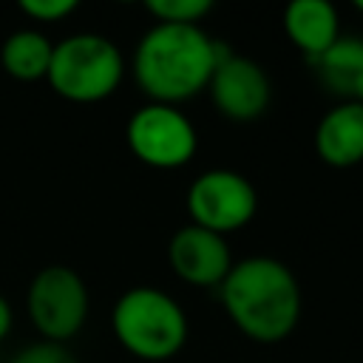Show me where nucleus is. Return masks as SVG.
<instances>
[{"label": "nucleus", "mask_w": 363, "mask_h": 363, "mask_svg": "<svg viewBox=\"0 0 363 363\" xmlns=\"http://www.w3.org/2000/svg\"><path fill=\"white\" fill-rule=\"evenodd\" d=\"M145 11L156 23L201 26V20L213 11V3L210 0H145Z\"/></svg>", "instance_id": "14"}, {"label": "nucleus", "mask_w": 363, "mask_h": 363, "mask_svg": "<svg viewBox=\"0 0 363 363\" xmlns=\"http://www.w3.org/2000/svg\"><path fill=\"white\" fill-rule=\"evenodd\" d=\"M207 94L224 119L255 122L267 113L272 102V82L261 62L244 54H233L227 48L210 77Z\"/></svg>", "instance_id": "8"}, {"label": "nucleus", "mask_w": 363, "mask_h": 363, "mask_svg": "<svg viewBox=\"0 0 363 363\" xmlns=\"http://www.w3.org/2000/svg\"><path fill=\"white\" fill-rule=\"evenodd\" d=\"M312 65L318 79L340 96V102L363 105V37L340 34Z\"/></svg>", "instance_id": "12"}, {"label": "nucleus", "mask_w": 363, "mask_h": 363, "mask_svg": "<svg viewBox=\"0 0 363 363\" xmlns=\"http://www.w3.org/2000/svg\"><path fill=\"white\" fill-rule=\"evenodd\" d=\"M111 332L116 343L147 363L170 360L190 335L182 303L159 286H130L111 309Z\"/></svg>", "instance_id": "3"}, {"label": "nucleus", "mask_w": 363, "mask_h": 363, "mask_svg": "<svg viewBox=\"0 0 363 363\" xmlns=\"http://www.w3.org/2000/svg\"><path fill=\"white\" fill-rule=\"evenodd\" d=\"M354 9H357V11L363 14V0H357V3H354Z\"/></svg>", "instance_id": "18"}, {"label": "nucleus", "mask_w": 363, "mask_h": 363, "mask_svg": "<svg viewBox=\"0 0 363 363\" xmlns=\"http://www.w3.org/2000/svg\"><path fill=\"white\" fill-rule=\"evenodd\" d=\"M11 326H14V312H11V303L6 301V295L0 292V343L9 337Z\"/></svg>", "instance_id": "17"}, {"label": "nucleus", "mask_w": 363, "mask_h": 363, "mask_svg": "<svg viewBox=\"0 0 363 363\" xmlns=\"http://www.w3.org/2000/svg\"><path fill=\"white\" fill-rule=\"evenodd\" d=\"M190 224L204 227L216 235L244 230L258 213V190L252 182L230 167H210L199 173L184 196Z\"/></svg>", "instance_id": "7"}, {"label": "nucleus", "mask_w": 363, "mask_h": 363, "mask_svg": "<svg viewBox=\"0 0 363 363\" xmlns=\"http://www.w3.org/2000/svg\"><path fill=\"white\" fill-rule=\"evenodd\" d=\"M315 153L323 164L346 170L363 162V105L337 102L315 128Z\"/></svg>", "instance_id": "10"}, {"label": "nucleus", "mask_w": 363, "mask_h": 363, "mask_svg": "<svg viewBox=\"0 0 363 363\" xmlns=\"http://www.w3.org/2000/svg\"><path fill=\"white\" fill-rule=\"evenodd\" d=\"M284 34L312 62L340 37V14L329 0H292L284 9Z\"/></svg>", "instance_id": "11"}, {"label": "nucleus", "mask_w": 363, "mask_h": 363, "mask_svg": "<svg viewBox=\"0 0 363 363\" xmlns=\"http://www.w3.org/2000/svg\"><path fill=\"white\" fill-rule=\"evenodd\" d=\"M167 264L179 281L199 289H213L221 286L235 261L224 235H216L196 224H184L167 241Z\"/></svg>", "instance_id": "9"}, {"label": "nucleus", "mask_w": 363, "mask_h": 363, "mask_svg": "<svg viewBox=\"0 0 363 363\" xmlns=\"http://www.w3.org/2000/svg\"><path fill=\"white\" fill-rule=\"evenodd\" d=\"M125 142L142 164L153 170H176L196 156L199 130L179 105L145 102L130 113Z\"/></svg>", "instance_id": "6"}, {"label": "nucleus", "mask_w": 363, "mask_h": 363, "mask_svg": "<svg viewBox=\"0 0 363 363\" xmlns=\"http://www.w3.org/2000/svg\"><path fill=\"white\" fill-rule=\"evenodd\" d=\"M224 51L201 26L153 23L133 48L130 74L147 102L182 105L207 91Z\"/></svg>", "instance_id": "1"}, {"label": "nucleus", "mask_w": 363, "mask_h": 363, "mask_svg": "<svg viewBox=\"0 0 363 363\" xmlns=\"http://www.w3.org/2000/svg\"><path fill=\"white\" fill-rule=\"evenodd\" d=\"M91 312V295L82 275L65 264H48L34 272L26 289V315L48 343H65L82 332Z\"/></svg>", "instance_id": "5"}, {"label": "nucleus", "mask_w": 363, "mask_h": 363, "mask_svg": "<svg viewBox=\"0 0 363 363\" xmlns=\"http://www.w3.org/2000/svg\"><path fill=\"white\" fill-rule=\"evenodd\" d=\"M230 323L250 340L272 346L286 340L303 309L295 272L272 255H247L233 264L218 286Z\"/></svg>", "instance_id": "2"}, {"label": "nucleus", "mask_w": 363, "mask_h": 363, "mask_svg": "<svg viewBox=\"0 0 363 363\" xmlns=\"http://www.w3.org/2000/svg\"><path fill=\"white\" fill-rule=\"evenodd\" d=\"M11 363H79L74 357V352L65 346V343H48V340H37V343H28L23 346Z\"/></svg>", "instance_id": "15"}, {"label": "nucleus", "mask_w": 363, "mask_h": 363, "mask_svg": "<svg viewBox=\"0 0 363 363\" xmlns=\"http://www.w3.org/2000/svg\"><path fill=\"white\" fill-rule=\"evenodd\" d=\"M79 9L77 0H20V11L37 23H60Z\"/></svg>", "instance_id": "16"}, {"label": "nucleus", "mask_w": 363, "mask_h": 363, "mask_svg": "<svg viewBox=\"0 0 363 363\" xmlns=\"http://www.w3.org/2000/svg\"><path fill=\"white\" fill-rule=\"evenodd\" d=\"M125 79L119 45L96 31H77L54 43L45 82L51 91L77 105H94L116 94Z\"/></svg>", "instance_id": "4"}, {"label": "nucleus", "mask_w": 363, "mask_h": 363, "mask_svg": "<svg viewBox=\"0 0 363 363\" xmlns=\"http://www.w3.org/2000/svg\"><path fill=\"white\" fill-rule=\"evenodd\" d=\"M54 43L37 28H17L0 45V68L17 82H40L48 77Z\"/></svg>", "instance_id": "13"}]
</instances>
